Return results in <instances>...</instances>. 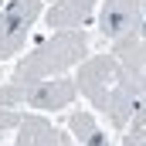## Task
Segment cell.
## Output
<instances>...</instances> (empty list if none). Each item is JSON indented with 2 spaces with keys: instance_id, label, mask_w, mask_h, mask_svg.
Instances as JSON below:
<instances>
[{
  "instance_id": "cell-11",
  "label": "cell",
  "mask_w": 146,
  "mask_h": 146,
  "mask_svg": "<svg viewBox=\"0 0 146 146\" xmlns=\"http://www.w3.org/2000/svg\"><path fill=\"white\" fill-rule=\"evenodd\" d=\"M129 133L139 136V139H146V99L139 102V109L133 112V119H129Z\"/></svg>"
},
{
  "instance_id": "cell-9",
  "label": "cell",
  "mask_w": 146,
  "mask_h": 146,
  "mask_svg": "<svg viewBox=\"0 0 146 146\" xmlns=\"http://www.w3.org/2000/svg\"><path fill=\"white\" fill-rule=\"evenodd\" d=\"M68 129L82 139V146H112L109 136L95 126V115L92 112H72L68 115Z\"/></svg>"
},
{
  "instance_id": "cell-1",
  "label": "cell",
  "mask_w": 146,
  "mask_h": 146,
  "mask_svg": "<svg viewBox=\"0 0 146 146\" xmlns=\"http://www.w3.org/2000/svg\"><path fill=\"white\" fill-rule=\"evenodd\" d=\"M85 51H88V34L78 27L75 31H54L51 37H44L31 54H24L17 61L10 82L0 85V106L3 109L24 106V95L34 82L65 75L68 68H78V61H85Z\"/></svg>"
},
{
  "instance_id": "cell-13",
  "label": "cell",
  "mask_w": 146,
  "mask_h": 146,
  "mask_svg": "<svg viewBox=\"0 0 146 146\" xmlns=\"http://www.w3.org/2000/svg\"><path fill=\"white\" fill-rule=\"evenodd\" d=\"M44 146H72V139H68V136H65L58 126H51V129H48V139H44Z\"/></svg>"
},
{
  "instance_id": "cell-7",
  "label": "cell",
  "mask_w": 146,
  "mask_h": 146,
  "mask_svg": "<svg viewBox=\"0 0 146 146\" xmlns=\"http://www.w3.org/2000/svg\"><path fill=\"white\" fill-rule=\"evenodd\" d=\"M99 0H58L51 3V10L44 14L48 27L51 31H75V27H85L92 10H95Z\"/></svg>"
},
{
  "instance_id": "cell-6",
  "label": "cell",
  "mask_w": 146,
  "mask_h": 146,
  "mask_svg": "<svg viewBox=\"0 0 146 146\" xmlns=\"http://www.w3.org/2000/svg\"><path fill=\"white\" fill-rule=\"evenodd\" d=\"M143 0H106L102 3V14H99V31L106 41L129 34L139 27V17H143Z\"/></svg>"
},
{
  "instance_id": "cell-15",
  "label": "cell",
  "mask_w": 146,
  "mask_h": 146,
  "mask_svg": "<svg viewBox=\"0 0 146 146\" xmlns=\"http://www.w3.org/2000/svg\"><path fill=\"white\" fill-rule=\"evenodd\" d=\"M139 7H143V17H146V0H143V3H139Z\"/></svg>"
},
{
  "instance_id": "cell-2",
  "label": "cell",
  "mask_w": 146,
  "mask_h": 146,
  "mask_svg": "<svg viewBox=\"0 0 146 146\" xmlns=\"http://www.w3.org/2000/svg\"><path fill=\"white\" fill-rule=\"evenodd\" d=\"M146 99V72L139 68H122L119 65V72H115V82H112L109 95H106V119H109V126L115 133H122L126 126H129V119H133V112L139 109V102Z\"/></svg>"
},
{
  "instance_id": "cell-8",
  "label": "cell",
  "mask_w": 146,
  "mask_h": 146,
  "mask_svg": "<svg viewBox=\"0 0 146 146\" xmlns=\"http://www.w3.org/2000/svg\"><path fill=\"white\" fill-rule=\"evenodd\" d=\"M112 58L122 68H139V72H146V34L136 27L129 34L115 37L112 41Z\"/></svg>"
},
{
  "instance_id": "cell-12",
  "label": "cell",
  "mask_w": 146,
  "mask_h": 146,
  "mask_svg": "<svg viewBox=\"0 0 146 146\" xmlns=\"http://www.w3.org/2000/svg\"><path fill=\"white\" fill-rule=\"evenodd\" d=\"M21 119H24V112L3 109V106H0V129H17V126H21Z\"/></svg>"
},
{
  "instance_id": "cell-10",
  "label": "cell",
  "mask_w": 146,
  "mask_h": 146,
  "mask_svg": "<svg viewBox=\"0 0 146 146\" xmlns=\"http://www.w3.org/2000/svg\"><path fill=\"white\" fill-rule=\"evenodd\" d=\"M48 129H51V122H48L44 115H24L21 126H17V139H14V146H44Z\"/></svg>"
},
{
  "instance_id": "cell-4",
  "label": "cell",
  "mask_w": 146,
  "mask_h": 146,
  "mask_svg": "<svg viewBox=\"0 0 146 146\" xmlns=\"http://www.w3.org/2000/svg\"><path fill=\"white\" fill-rule=\"evenodd\" d=\"M115 72H119V61L112 54H95V58H85L78 61V72H75V88L92 102V109L102 112L106 106V95H109L112 82H115Z\"/></svg>"
},
{
  "instance_id": "cell-14",
  "label": "cell",
  "mask_w": 146,
  "mask_h": 146,
  "mask_svg": "<svg viewBox=\"0 0 146 146\" xmlns=\"http://www.w3.org/2000/svg\"><path fill=\"white\" fill-rule=\"evenodd\" d=\"M122 146H146V139L133 136V133H126V136H122Z\"/></svg>"
},
{
  "instance_id": "cell-3",
  "label": "cell",
  "mask_w": 146,
  "mask_h": 146,
  "mask_svg": "<svg viewBox=\"0 0 146 146\" xmlns=\"http://www.w3.org/2000/svg\"><path fill=\"white\" fill-rule=\"evenodd\" d=\"M41 17V0H7L0 10V61L17 58L27 44V34Z\"/></svg>"
},
{
  "instance_id": "cell-5",
  "label": "cell",
  "mask_w": 146,
  "mask_h": 146,
  "mask_svg": "<svg viewBox=\"0 0 146 146\" xmlns=\"http://www.w3.org/2000/svg\"><path fill=\"white\" fill-rule=\"evenodd\" d=\"M75 95H78L75 78H68V75H54V78H41V82H34V85L27 88L24 106H31V109H37V112H54V109L72 106Z\"/></svg>"
},
{
  "instance_id": "cell-16",
  "label": "cell",
  "mask_w": 146,
  "mask_h": 146,
  "mask_svg": "<svg viewBox=\"0 0 146 146\" xmlns=\"http://www.w3.org/2000/svg\"><path fill=\"white\" fill-rule=\"evenodd\" d=\"M0 3H3V0H0Z\"/></svg>"
}]
</instances>
